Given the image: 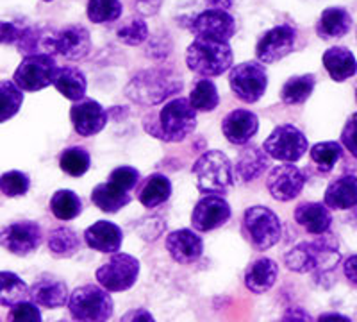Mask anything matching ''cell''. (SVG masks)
<instances>
[{"label":"cell","mask_w":357,"mask_h":322,"mask_svg":"<svg viewBox=\"0 0 357 322\" xmlns=\"http://www.w3.org/2000/svg\"><path fill=\"white\" fill-rule=\"evenodd\" d=\"M183 90V79L175 75L172 70L154 68L139 72L134 75L127 85L126 94L130 101L143 104V106H154L165 98L178 94Z\"/></svg>","instance_id":"1"},{"label":"cell","mask_w":357,"mask_h":322,"mask_svg":"<svg viewBox=\"0 0 357 322\" xmlns=\"http://www.w3.org/2000/svg\"><path fill=\"white\" fill-rule=\"evenodd\" d=\"M188 68L204 78H216L232 68V49L229 41L195 38L186 50Z\"/></svg>","instance_id":"2"},{"label":"cell","mask_w":357,"mask_h":322,"mask_svg":"<svg viewBox=\"0 0 357 322\" xmlns=\"http://www.w3.org/2000/svg\"><path fill=\"white\" fill-rule=\"evenodd\" d=\"M197 188L202 193L222 196L234 184V167L222 151H207L195 161L193 168Z\"/></svg>","instance_id":"3"},{"label":"cell","mask_w":357,"mask_h":322,"mask_svg":"<svg viewBox=\"0 0 357 322\" xmlns=\"http://www.w3.org/2000/svg\"><path fill=\"white\" fill-rule=\"evenodd\" d=\"M68 310L75 322H107L113 317L114 302L100 285H82L70 294Z\"/></svg>","instance_id":"4"},{"label":"cell","mask_w":357,"mask_h":322,"mask_svg":"<svg viewBox=\"0 0 357 322\" xmlns=\"http://www.w3.org/2000/svg\"><path fill=\"white\" fill-rule=\"evenodd\" d=\"M197 110L190 98L177 97L167 102L159 111V124L154 135L165 142H183L195 131Z\"/></svg>","instance_id":"5"},{"label":"cell","mask_w":357,"mask_h":322,"mask_svg":"<svg viewBox=\"0 0 357 322\" xmlns=\"http://www.w3.org/2000/svg\"><path fill=\"white\" fill-rule=\"evenodd\" d=\"M243 235L256 251H268L282 237V224L266 206H252L243 215Z\"/></svg>","instance_id":"6"},{"label":"cell","mask_w":357,"mask_h":322,"mask_svg":"<svg viewBox=\"0 0 357 322\" xmlns=\"http://www.w3.org/2000/svg\"><path fill=\"white\" fill-rule=\"evenodd\" d=\"M57 63L52 54H31L22 59L20 66L15 70L13 81L24 92H38L54 85L57 74Z\"/></svg>","instance_id":"7"},{"label":"cell","mask_w":357,"mask_h":322,"mask_svg":"<svg viewBox=\"0 0 357 322\" xmlns=\"http://www.w3.org/2000/svg\"><path fill=\"white\" fill-rule=\"evenodd\" d=\"M263 149L272 159L295 163L307 152L309 143L298 127L291 124H282V126H277L264 140Z\"/></svg>","instance_id":"8"},{"label":"cell","mask_w":357,"mask_h":322,"mask_svg":"<svg viewBox=\"0 0 357 322\" xmlns=\"http://www.w3.org/2000/svg\"><path fill=\"white\" fill-rule=\"evenodd\" d=\"M139 276V261L126 253H114L111 260L97 269L98 285L107 292H126Z\"/></svg>","instance_id":"9"},{"label":"cell","mask_w":357,"mask_h":322,"mask_svg":"<svg viewBox=\"0 0 357 322\" xmlns=\"http://www.w3.org/2000/svg\"><path fill=\"white\" fill-rule=\"evenodd\" d=\"M229 85L234 95L245 104H254L266 92L268 74L264 66L257 61H247L234 65L229 74Z\"/></svg>","instance_id":"10"},{"label":"cell","mask_w":357,"mask_h":322,"mask_svg":"<svg viewBox=\"0 0 357 322\" xmlns=\"http://www.w3.org/2000/svg\"><path fill=\"white\" fill-rule=\"evenodd\" d=\"M43 49L47 54H59V56L77 61L89 54L91 38L88 29L82 25H68L56 34H47L43 41Z\"/></svg>","instance_id":"11"},{"label":"cell","mask_w":357,"mask_h":322,"mask_svg":"<svg viewBox=\"0 0 357 322\" xmlns=\"http://www.w3.org/2000/svg\"><path fill=\"white\" fill-rule=\"evenodd\" d=\"M295 43L296 29L289 24H280L261 36V40L257 41L256 56L259 63L270 65L288 56L295 49Z\"/></svg>","instance_id":"12"},{"label":"cell","mask_w":357,"mask_h":322,"mask_svg":"<svg viewBox=\"0 0 357 322\" xmlns=\"http://www.w3.org/2000/svg\"><path fill=\"white\" fill-rule=\"evenodd\" d=\"M231 215L232 210L227 200L216 193H207L195 204L191 213V224L197 231L207 233L227 224Z\"/></svg>","instance_id":"13"},{"label":"cell","mask_w":357,"mask_h":322,"mask_svg":"<svg viewBox=\"0 0 357 322\" xmlns=\"http://www.w3.org/2000/svg\"><path fill=\"white\" fill-rule=\"evenodd\" d=\"M305 184V175L301 168L293 163L277 165L268 174L266 188L270 196L280 203H288L301 196Z\"/></svg>","instance_id":"14"},{"label":"cell","mask_w":357,"mask_h":322,"mask_svg":"<svg viewBox=\"0 0 357 322\" xmlns=\"http://www.w3.org/2000/svg\"><path fill=\"white\" fill-rule=\"evenodd\" d=\"M2 247L17 256H27L33 251H36L43 242V233L41 228L33 221L15 222L2 229Z\"/></svg>","instance_id":"15"},{"label":"cell","mask_w":357,"mask_h":322,"mask_svg":"<svg viewBox=\"0 0 357 322\" xmlns=\"http://www.w3.org/2000/svg\"><path fill=\"white\" fill-rule=\"evenodd\" d=\"M190 31L195 34V38L229 41L236 33V22L227 11L206 9L191 20Z\"/></svg>","instance_id":"16"},{"label":"cell","mask_w":357,"mask_h":322,"mask_svg":"<svg viewBox=\"0 0 357 322\" xmlns=\"http://www.w3.org/2000/svg\"><path fill=\"white\" fill-rule=\"evenodd\" d=\"M337 244L329 245V242L318 240V242H302L286 253L284 261L289 270L298 274L312 272L314 269L320 267V261L325 260L327 254H337Z\"/></svg>","instance_id":"17"},{"label":"cell","mask_w":357,"mask_h":322,"mask_svg":"<svg viewBox=\"0 0 357 322\" xmlns=\"http://www.w3.org/2000/svg\"><path fill=\"white\" fill-rule=\"evenodd\" d=\"M70 120L79 136L89 138V136L98 135L106 127L107 113L97 101L82 98L75 102L70 110Z\"/></svg>","instance_id":"18"},{"label":"cell","mask_w":357,"mask_h":322,"mask_svg":"<svg viewBox=\"0 0 357 322\" xmlns=\"http://www.w3.org/2000/svg\"><path fill=\"white\" fill-rule=\"evenodd\" d=\"M167 251L172 260L181 265L195 263L204 253V240L191 229H178L172 231L167 237Z\"/></svg>","instance_id":"19"},{"label":"cell","mask_w":357,"mask_h":322,"mask_svg":"<svg viewBox=\"0 0 357 322\" xmlns=\"http://www.w3.org/2000/svg\"><path fill=\"white\" fill-rule=\"evenodd\" d=\"M222 131L232 145H247L259 131V119L248 110H234L223 119Z\"/></svg>","instance_id":"20"},{"label":"cell","mask_w":357,"mask_h":322,"mask_svg":"<svg viewBox=\"0 0 357 322\" xmlns=\"http://www.w3.org/2000/svg\"><path fill=\"white\" fill-rule=\"evenodd\" d=\"M29 299L38 306L43 308H61L70 301L68 298V286L65 281L57 279V277L43 276L31 285V295Z\"/></svg>","instance_id":"21"},{"label":"cell","mask_w":357,"mask_h":322,"mask_svg":"<svg viewBox=\"0 0 357 322\" xmlns=\"http://www.w3.org/2000/svg\"><path fill=\"white\" fill-rule=\"evenodd\" d=\"M84 242L89 249L98 253H116L122 247L123 233L116 224L107 221H98L84 231Z\"/></svg>","instance_id":"22"},{"label":"cell","mask_w":357,"mask_h":322,"mask_svg":"<svg viewBox=\"0 0 357 322\" xmlns=\"http://www.w3.org/2000/svg\"><path fill=\"white\" fill-rule=\"evenodd\" d=\"M324 203L331 210H352L357 206V177L341 175L331 181L325 190Z\"/></svg>","instance_id":"23"},{"label":"cell","mask_w":357,"mask_h":322,"mask_svg":"<svg viewBox=\"0 0 357 322\" xmlns=\"http://www.w3.org/2000/svg\"><path fill=\"white\" fill-rule=\"evenodd\" d=\"M295 221L311 235H325L333 224V215L325 204L302 203L295 210Z\"/></svg>","instance_id":"24"},{"label":"cell","mask_w":357,"mask_h":322,"mask_svg":"<svg viewBox=\"0 0 357 322\" xmlns=\"http://www.w3.org/2000/svg\"><path fill=\"white\" fill-rule=\"evenodd\" d=\"M279 276V265L270 258H259L252 261L245 270V286L252 294H264L272 288Z\"/></svg>","instance_id":"25"},{"label":"cell","mask_w":357,"mask_h":322,"mask_svg":"<svg viewBox=\"0 0 357 322\" xmlns=\"http://www.w3.org/2000/svg\"><path fill=\"white\" fill-rule=\"evenodd\" d=\"M324 66L329 72L331 79L336 82H343L356 75L357 61L352 50L345 47H333V49L325 50L324 54Z\"/></svg>","instance_id":"26"},{"label":"cell","mask_w":357,"mask_h":322,"mask_svg":"<svg viewBox=\"0 0 357 322\" xmlns=\"http://www.w3.org/2000/svg\"><path fill=\"white\" fill-rule=\"evenodd\" d=\"M268 167H270V156L264 152V149L250 145V147H245L236 159V175L243 183H248L259 177Z\"/></svg>","instance_id":"27"},{"label":"cell","mask_w":357,"mask_h":322,"mask_svg":"<svg viewBox=\"0 0 357 322\" xmlns=\"http://www.w3.org/2000/svg\"><path fill=\"white\" fill-rule=\"evenodd\" d=\"M352 27V17L345 8H327L317 24L318 36L324 40L343 38Z\"/></svg>","instance_id":"28"},{"label":"cell","mask_w":357,"mask_h":322,"mask_svg":"<svg viewBox=\"0 0 357 322\" xmlns=\"http://www.w3.org/2000/svg\"><path fill=\"white\" fill-rule=\"evenodd\" d=\"M130 200H132L130 193L111 181L97 184L91 192V203L104 213H116L118 210L126 208Z\"/></svg>","instance_id":"29"},{"label":"cell","mask_w":357,"mask_h":322,"mask_svg":"<svg viewBox=\"0 0 357 322\" xmlns=\"http://www.w3.org/2000/svg\"><path fill=\"white\" fill-rule=\"evenodd\" d=\"M54 86H56V90L65 98H68L72 102H79L84 98L88 81H86V75L79 68L63 66V68L57 70Z\"/></svg>","instance_id":"30"},{"label":"cell","mask_w":357,"mask_h":322,"mask_svg":"<svg viewBox=\"0 0 357 322\" xmlns=\"http://www.w3.org/2000/svg\"><path fill=\"white\" fill-rule=\"evenodd\" d=\"M172 196V183L167 175L152 174L149 175L139 188L138 200L145 208H158L162 203H167Z\"/></svg>","instance_id":"31"},{"label":"cell","mask_w":357,"mask_h":322,"mask_svg":"<svg viewBox=\"0 0 357 322\" xmlns=\"http://www.w3.org/2000/svg\"><path fill=\"white\" fill-rule=\"evenodd\" d=\"M31 295V288L25 285V281L20 276L15 272H4L0 274V301L6 308H13V306L20 305L25 299Z\"/></svg>","instance_id":"32"},{"label":"cell","mask_w":357,"mask_h":322,"mask_svg":"<svg viewBox=\"0 0 357 322\" xmlns=\"http://www.w3.org/2000/svg\"><path fill=\"white\" fill-rule=\"evenodd\" d=\"M317 79L312 74L296 75V78L288 79L280 90V98L284 104L295 106V104H304L309 97H311L312 90H314Z\"/></svg>","instance_id":"33"},{"label":"cell","mask_w":357,"mask_h":322,"mask_svg":"<svg viewBox=\"0 0 357 322\" xmlns=\"http://www.w3.org/2000/svg\"><path fill=\"white\" fill-rule=\"evenodd\" d=\"M81 247L79 235L70 228H56L49 235V251L56 258H70Z\"/></svg>","instance_id":"34"},{"label":"cell","mask_w":357,"mask_h":322,"mask_svg":"<svg viewBox=\"0 0 357 322\" xmlns=\"http://www.w3.org/2000/svg\"><path fill=\"white\" fill-rule=\"evenodd\" d=\"M50 212L59 221H73L82 212V200L72 190H57L50 199Z\"/></svg>","instance_id":"35"},{"label":"cell","mask_w":357,"mask_h":322,"mask_svg":"<svg viewBox=\"0 0 357 322\" xmlns=\"http://www.w3.org/2000/svg\"><path fill=\"white\" fill-rule=\"evenodd\" d=\"M89 165H91L89 152L84 147H79V145L65 149L61 156H59V167L70 177H81V175H84L88 172Z\"/></svg>","instance_id":"36"},{"label":"cell","mask_w":357,"mask_h":322,"mask_svg":"<svg viewBox=\"0 0 357 322\" xmlns=\"http://www.w3.org/2000/svg\"><path fill=\"white\" fill-rule=\"evenodd\" d=\"M190 102L191 106L195 108L197 111H202V113H207V111H215L218 108V90H216L215 82L209 81V79H200L193 90L190 94Z\"/></svg>","instance_id":"37"},{"label":"cell","mask_w":357,"mask_h":322,"mask_svg":"<svg viewBox=\"0 0 357 322\" xmlns=\"http://www.w3.org/2000/svg\"><path fill=\"white\" fill-rule=\"evenodd\" d=\"M312 163L317 165L320 172H331L343 156V147L337 142H320L312 145L309 151Z\"/></svg>","instance_id":"38"},{"label":"cell","mask_w":357,"mask_h":322,"mask_svg":"<svg viewBox=\"0 0 357 322\" xmlns=\"http://www.w3.org/2000/svg\"><path fill=\"white\" fill-rule=\"evenodd\" d=\"M122 17L120 0H88V18L93 24H109Z\"/></svg>","instance_id":"39"},{"label":"cell","mask_w":357,"mask_h":322,"mask_svg":"<svg viewBox=\"0 0 357 322\" xmlns=\"http://www.w3.org/2000/svg\"><path fill=\"white\" fill-rule=\"evenodd\" d=\"M24 90H20L15 81H4L0 82V101H2V113H0V120L2 122H8L9 119H13L15 115L18 113V110L22 108V102H24Z\"/></svg>","instance_id":"40"},{"label":"cell","mask_w":357,"mask_h":322,"mask_svg":"<svg viewBox=\"0 0 357 322\" xmlns=\"http://www.w3.org/2000/svg\"><path fill=\"white\" fill-rule=\"evenodd\" d=\"M31 186L29 175L20 170H9L0 177V190L6 197H20L25 196Z\"/></svg>","instance_id":"41"},{"label":"cell","mask_w":357,"mask_h":322,"mask_svg":"<svg viewBox=\"0 0 357 322\" xmlns=\"http://www.w3.org/2000/svg\"><path fill=\"white\" fill-rule=\"evenodd\" d=\"M118 40L126 45H139L149 36V27L142 18H130L127 24L118 29Z\"/></svg>","instance_id":"42"},{"label":"cell","mask_w":357,"mask_h":322,"mask_svg":"<svg viewBox=\"0 0 357 322\" xmlns=\"http://www.w3.org/2000/svg\"><path fill=\"white\" fill-rule=\"evenodd\" d=\"M8 322H41V314L38 305L33 301H24L13 306L8 314Z\"/></svg>","instance_id":"43"},{"label":"cell","mask_w":357,"mask_h":322,"mask_svg":"<svg viewBox=\"0 0 357 322\" xmlns=\"http://www.w3.org/2000/svg\"><path fill=\"white\" fill-rule=\"evenodd\" d=\"M109 181L116 184V186L123 188L126 192H130V190L136 188V184L139 183V172L134 167H127V165H123V167H118L111 172Z\"/></svg>","instance_id":"44"},{"label":"cell","mask_w":357,"mask_h":322,"mask_svg":"<svg viewBox=\"0 0 357 322\" xmlns=\"http://www.w3.org/2000/svg\"><path fill=\"white\" fill-rule=\"evenodd\" d=\"M341 145L350 151L354 158H357V113H354L347 120L345 127L341 131Z\"/></svg>","instance_id":"45"},{"label":"cell","mask_w":357,"mask_h":322,"mask_svg":"<svg viewBox=\"0 0 357 322\" xmlns=\"http://www.w3.org/2000/svg\"><path fill=\"white\" fill-rule=\"evenodd\" d=\"M24 27L15 22H2V43L4 45H18Z\"/></svg>","instance_id":"46"},{"label":"cell","mask_w":357,"mask_h":322,"mask_svg":"<svg viewBox=\"0 0 357 322\" xmlns=\"http://www.w3.org/2000/svg\"><path fill=\"white\" fill-rule=\"evenodd\" d=\"M277 322H317L311 317L307 310L301 308V306H295V308H288L284 312V315L279 319Z\"/></svg>","instance_id":"47"},{"label":"cell","mask_w":357,"mask_h":322,"mask_svg":"<svg viewBox=\"0 0 357 322\" xmlns=\"http://www.w3.org/2000/svg\"><path fill=\"white\" fill-rule=\"evenodd\" d=\"M120 322H155V321L154 317H152L151 312L145 310V308H134V310L127 312Z\"/></svg>","instance_id":"48"},{"label":"cell","mask_w":357,"mask_h":322,"mask_svg":"<svg viewBox=\"0 0 357 322\" xmlns=\"http://www.w3.org/2000/svg\"><path fill=\"white\" fill-rule=\"evenodd\" d=\"M343 272L350 283L357 285V254L347 258L345 263H343Z\"/></svg>","instance_id":"49"},{"label":"cell","mask_w":357,"mask_h":322,"mask_svg":"<svg viewBox=\"0 0 357 322\" xmlns=\"http://www.w3.org/2000/svg\"><path fill=\"white\" fill-rule=\"evenodd\" d=\"M317 322H352V319L337 312H325L317 319Z\"/></svg>","instance_id":"50"},{"label":"cell","mask_w":357,"mask_h":322,"mask_svg":"<svg viewBox=\"0 0 357 322\" xmlns=\"http://www.w3.org/2000/svg\"><path fill=\"white\" fill-rule=\"evenodd\" d=\"M207 4L211 6V9H229L232 6V0H207Z\"/></svg>","instance_id":"51"},{"label":"cell","mask_w":357,"mask_h":322,"mask_svg":"<svg viewBox=\"0 0 357 322\" xmlns=\"http://www.w3.org/2000/svg\"><path fill=\"white\" fill-rule=\"evenodd\" d=\"M43 2H52V0H43Z\"/></svg>","instance_id":"52"},{"label":"cell","mask_w":357,"mask_h":322,"mask_svg":"<svg viewBox=\"0 0 357 322\" xmlns=\"http://www.w3.org/2000/svg\"><path fill=\"white\" fill-rule=\"evenodd\" d=\"M356 97H357V92H356Z\"/></svg>","instance_id":"53"},{"label":"cell","mask_w":357,"mask_h":322,"mask_svg":"<svg viewBox=\"0 0 357 322\" xmlns=\"http://www.w3.org/2000/svg\"><path fill=\"white\" fill-rule=\"evenodd\" d=\"M59 322H65V321H59Z\"/></svg>","instance_id":"54"}]
</instances>
